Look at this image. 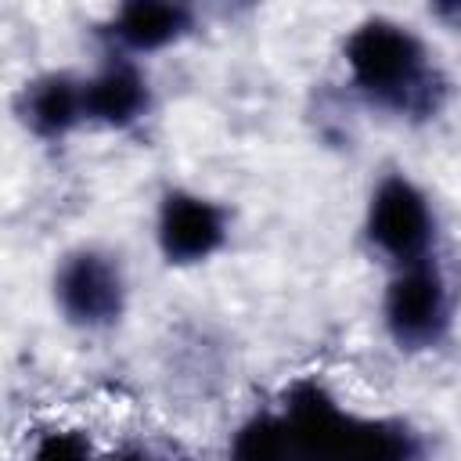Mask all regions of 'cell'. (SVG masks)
<instances>
[{
	"label": "cell",
	"mask_w": 461,
	"mask_h": 461,
	"mask_svg": "<svg viewBox=\"0 0 461 461\" xmlns=\"http://www.w3.org/2000/svg\"><path fill=\"white\" fill-rule=\"evenodd\" d=\"M432 14H436L439 22H447L450 29H461V0H447V4H436V7H432Z\"/></svg>",
	"instance_id": "7c38bea8"
},
{
	"label": "cell",
	"mask_w": 461,
	"mask_h": 461,
	"mask_svg": "<svg viewBox=\"0 0 461 461\" xmlns=\"http://www.w3.org/2000/svg\"><path fill=\"white\" fill-rule=\"evenodd\" d=\"M227 212L220 202L198 194V191H166L158 202L155 220V241L166 263L173 267H194L216 256L227 241Z\"/></svg>",
	"instance_id": "5b68a950"
},
{
	"label": "cell",
	"mask_w": 461,
	"mask_h": 461,
	"mask_svg": "<svg viewBox=\"0 0 461 461\" xmlns=\"http://www.w3.org/2000/svg\"><path fill=\"white\" fill-rule=\"evenodd\" d=\"M18 119L40 140H61L79 122H86L83 79H72L65 72H47L25 83L18 94Z\"/></svg>",
	"instance_id": "52a82bcc"
},
{
	"label": "cell",
	"mask_w": 461,
	"mask_h": 461,
	"mask_svg": "<svg viewBox=\"0 0 461 461\" xmlns=\"http://www.w3.org/2000/svg\"><path fill=\"white\" fill-rule=\"evenodd\" d=\"M382 321L389 339L407 353L432 349L447 339L454 321V303H450V285L436 259L396 267L382 295Z\"/></svg>",
	"instance_id": "7a4b0ae2"
},
{
	"label": "cell",
	"mask_w": 461,
	"mask_h": 461,
	"mask_svg": "<svg viewBox=\"0 0 461 461\" xmlns=\"http://www.w3.org/2000/svg\"><path fill=\"white\" fill-rule=\"evenodd\" d=\"M29 461H97V454H94V443H90L86 432L50 429L32 443Z\"/></svg>",
	"instance_id": "8fae6325"
},
{
	"label": "cell",
	"mask_w": 461,
	"mask_h": 461,
	"mask_svg": "<svg viewBox=\"0 0 461 461\" xmlns=\"http://www.w3.org/2000/svg\"><path fill=\"white\" fill-rule=\"evenodd\" d=\"M227 461H295L292 429L277 411H259L238 425L227 447Z\"/></svg>",
	"instance_id": "30bf717a"
},
{
	"label": "cell",
	"mask_w": 461,
	"mask_h": 461,
	"mask_svg": "<svg viewBox=\"0 0 461 461\" xmlns=\"http://www.w3.org/2000/svg\"><path fill=\"white\" fill-rule=\"evenodd\" d=\"M194 29V14L173 0H130L112 18V40L126 54H155L180 43Z\"/></svg>",
	"instance_id": "ba28073f"
},
{
	"label": "cell",
	"mask_w": 461,
	"mask_h": 461,
	"mask_svg": "<svg viewBox=\"0 0 461 461\" xmlns=\"http://www.w3.org/2000/svg\"><path fill=\"white\" fill-rule=\"evenodd\" d=\"M342 58L353 86L371 104L411 119L439 112L447 83L436 72L429 47L407 25L393 18H367L346 36Z\"/></svg>",
	"instance_id": "6da1fadb"
},
{
	"label": "cell",
	"mask_w": 461,
	"mask_h": 461,
	"mask_svg": "<svg viewBox=\"0 0 461 461\" xmlns=\"http://www.w3.org/2000/svg\"><path fill=\"white\" fill-rule=\"evenodd\" d=\"M83 97H86V122L108 130H126L140 122L151 108V86L130 58H112L90 79H83Z\"/></svg>",
	"instance_id": "8992f818"
},
{
	"label": "cell",
	"mask_w": 461,
	"mask_h": 461,
	"mask_svg": "<svg viewBox=\"0 0 461 461\" xmlns=\"http://www.w3.org/2000/svg\"><path fill=\"white\" fill-rule=\"evenodd\" d=\"M364 234H367L371 249H378L385 259H393L396 267H411V263L432 259L436 212H432L425 191L411 176L389 173L371 191Z\"/></svg>",
	"instance_id": "3957f363"
},
{
	"label": "cell",
	"mask_w": 461,
	"mask_h": 461,
	"mask_svg": "<svg viewBox=\"0 0 461 461\" xmlns=\"http://www.w3.org/2000/svg\"><path fill=\"white\" fill-rule=\"evenodd\" d=\"M115 461H173V457H166V454H158V450H148V447H130V450H122Z\"/></svg>",
	"instance_id": "4fadbf2b"
},
{
	"label": "cell",
	"mask_w": 461,
	"mask_h": 461,
	"mask_svg": "<svg viewBox=\"0 0 461 461\" xmlns=\"http://www.w3.org/2000/svg\"><path fill=\"white\" fill-rule=\"evenodd\" d=\"M54 303L72 328L104 331L126 310V277L112 252L76 249L54 270Z\"/></svg>",
	"instance_id": "277c9868"
},
{
	"label": "cell",
	"mask_w": 461,
	"mask_h": 461,
	"mask_svg": "<svg viewBox=\"0 0 461 461\" xmlns=\"http://www.w3.org/2000/svg\"><path fill=\"white\" fill-rule=\"evenodd\" d=\"M349 461H425L418 432L396 418H357Z\"/></svg>",
	"instance_id": "9c48e42d"
}]
</instances>
